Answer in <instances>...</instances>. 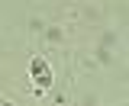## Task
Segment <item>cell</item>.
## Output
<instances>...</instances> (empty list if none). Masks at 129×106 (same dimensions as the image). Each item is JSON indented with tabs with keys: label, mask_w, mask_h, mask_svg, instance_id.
<instances>
[{
	"label": "cell",
	"mask_w": 129,
	"mask_h": 106,
	"mask_svg": "<svg viewBox=\"0 0 129 106\" xmlns=\"http://www.w3.org/2000/svg\"><path fill=\"white\" fill-rule=\"evenodd\" d=\"M29 74H32V80H36L39 90H48L52 87V68H48L45 58H32L29 61Z\"/></svg>",
	"instance_id": "6da1fadb"
},
{
	"label": "cell",
	"mask_w": 129,
	"mask_h": 106,
	"mask_svg": "<svg viewBox=\"0 0 129 106\" xmlns=\"http://www.w3.org/2000/svg\"><path fill=\"white\" fill-rule=\"evenodd\" d=\"M0 106H13V103H10V100H0Z\"/></svg>",
	"instance_id": "7a4b0ae2"
}]
</instances>
